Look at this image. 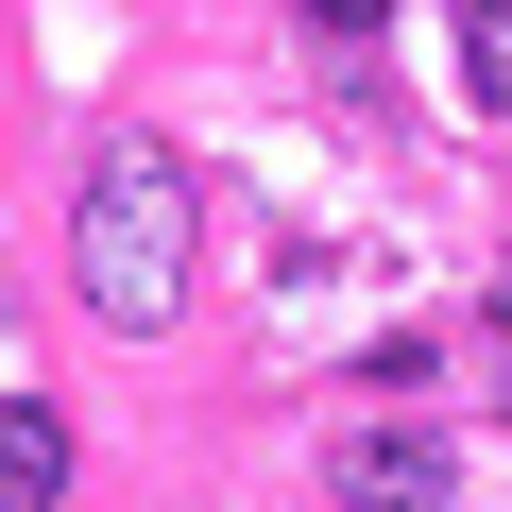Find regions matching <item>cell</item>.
<instances>
[{
    "instance_id": "obj_3",
    "label": "cell",
    "mask_w": 512,
    "mask_h": 512,
    "mask_svg": "<svg viewBox=\"0 0 512 512\" xmlns=\"http://www.w3.org/2000/svg\"><path fill=\"white\" fill-rule=\"evenodd\" d=\"M52 495H69V410L0 393V512H52Z\"/></svg>"
},
{
    "instance_id": "obj_4",
    "label": "cell",
    "mask_w": 512,
    "mask_h": 512,
    "mask_svg": "<svg viewBox=\"0 0 512 512\" xmlns=\"http://www.w3.org/2000/svg\"><path fill=\"white\" fill-rule=\"evenodd\" d=\"M308 18H325V35H376V18H393V0H308Z\"/></svg>"
},
{
    "instance_id": "obj_1",
    "label": "cell",
    "mask_w": 512,
    "mask_h": 512,
    "mask_svg": "<svg viewBox=\"0 0 512 512\" xmlns=\"http://www.w3.org/2000/svg\"><path fill=\"white\" fill-rule=\"evenodd\" d=\"M69 256H86V308H103L120 342H154V325L188 308V154H171V137H103Z\"/></svg>"
},
{
    "instance_id": "obj_2",
    "label": "cell",
    "mask_w": 512,
    "mask_h": 512,
    "mask_svg": "<svg viewBox=\"0 0 512 512\" xmlns=\"http://www.w3.org/2000/svg\"><path fill=\"white\" fill-rule=\"evenodd\" d=\"M444 478H461V461H444L427 427H359V444H342V512H444Z\"/></svg>"
}]
</instances>
